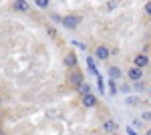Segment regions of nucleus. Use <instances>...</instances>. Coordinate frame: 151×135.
Listing matches in <instances>:
<instances>
[{"mask_svg":"<svg viewBox=\"0 0 151 135\" xmlns=\"http://www.w3.org/2000/svg\"><path fill=\"white\" fill-rule=\"evenodd\" d=\"M60 22H63V26H65V28H69V30H75V28L79 26V22H81V18H79V16H75V14H69V16L60 18Z\"/></svg>","mask_w":151,"mask_h":135,"instance_id":"obj_1","label":"nucleus"},{"mask_svg":"<svg viewBox=\"0 0 151 135\" xmlns=\"http://www.w3.org/2000/svg\"><path fill=\"white\" fill-rule=\"evenodd\" d=\"M133 63H135V67H137V69L143 71V67L149 65V58H147V55H137L135 58H133Z\"/></svg>","mask_w":151,"mask_h":135,"instance_id":"obj_2","label":"nucleus"},{"mask_svg":"<svg viewBox=\"0 0 151 135\" xmlns=\"http://www.w3.org/2000/svg\"><path fill=\"white\" fill-rule=\"evenodd\" d=\"M14 10H18V12H28V10H30V4H28L26 0H14Z\"/></svg>","mask_w":151,"mask_h":135,"instance_id":"obj_3","label":"nucleus"},{"mask_svg":"<svg viewBox=\"0 0 151 135\" xmlns=\"http://www.w3.org/2000/svg\"><path fill=\"white\" fill-rule=\"evenodd\" d=\"M97 105V97L91 95V93H87V95H83V107H95Z\"/></svg>","mask_w":151,"mask_h":135,"instance_id":"obj_4","label":"nucleus"},{"mask_svg":"<svg viewBox=\"0 0 151 135\" xmlns=\"http://www.w3.org/2000/svg\"><path fill=\"white\" fill-rule=\"evenodd\" d=\"M127 77L131 81H139L141 77H143V71H141V69H137V67H133V69H129V71H127Z\"/></svg>","mask_w":151,"mask_h":135,"instance_id":"obj_5","label":"nucleus"},{"mask_svg":"<svg viewBox=\"0 0 151 135\" xmlns=\"http://www.w3.org/2000/svg\"><path fill=\"white\" fill-rule=\"evenodd\" d=\"M95 55H97V58H101V61H105V58H109V48L107 46H97V51H95Z\"/></svg>","mask_w":151,"mask_h":135,"instance_id":"obj_6","label":"nucleus"},{"mask_svg":"<svg viewBox=\"0 0 151 135\" xmlns=\"http://www.w3.org/2000/svg\"><path fill=\"white\" fill-rule=\"evenodd\" d=\"M70 83H73L75 87H79V85L83 83V73H81V71H79V73H73V75H70Z\"/></svg>","mask_w":151,"mask_h":135,"instance_id":"obj_7","label":"nucleus"},{"mask_svg":"<svg viewBox=\"0 0 151 135\" xmlns=\"http://www.w3.org/2000/svg\"><path fill=\"white\" fill-rule=\"evenodd\" d=\"M65 63H67V67H77V55L75 53H69L67 58H65Z\"/></svg>","mask_w":151,"mask_h":135,"instance_id":"obj_8","label":"nucleus"},{"mask_svg":"<svg viewBox=\"0 0 151 135\" xmlns=\"http://www.w3.org/2000/svg\"><path fill=\"white\" fill-rule=\"evenodd\" d=\"M115 129H117L115 121H111V119H109V121H105V131H107V133H115Z\"/></svg>","mask_w":151,"mask_h":135,"instance_id":"obj_9","label":"nucleus"},{"mask_svg":"<svg viewBox=\"0 0 151 135\" xmlns=\"http://www.w3.org/2000/svg\"><path fill=\"white\" fill-rule=\"evenodd\" d=\"M109 77H111V79H119V77H121V69L119 67H111L109 69Z\"/></svg>","mask_w":151,"mask_h":135,"instance_id":"obj_10","label":"nucleus"},{"mask_svg":"<svg viewBox=\"0 0 151 135\" xmlns=\"http://www.w3.org/2000/svg\"><path fill=\"white\" fill-rule=\"evenodd\" d=\"M79 93H81V95H87V93H91V87H89L87 83H81V85H79Z\"/></svg>","mask_w":151,"mask_h":135,"instance_id":"obj_11","label":"nucleus"},{"mask_svg":"<svg viewBox=\"0 0 151 135\" xmlns=\"http://www.w3.org/2000/svg\"><path fill=\"white\" fill-rule=\"evenodd\" d=\"M127 105H141L139 97H127Z\"/></svg>","mask_w":151,"mask_h":135,"instance_id":"obj_12","label":"nucleus"},{"mask_svg":"<svg viewBox=\"0 0 151 135\" xmlns=\"http://www.w3.org/2000/svg\"><path fill=\"white\" fill-rule=\"evenodd\" d=\"M35 2H36V6H38V8H47L50 0H35Z\"/></svg>","mask_w":151,"mask_h":135,"instance_id":"obj_13","label":"nucleus"},{"mask_svg":"<svg viewBox=\"0 0 151 135\" xmlns=\"http://www.w3.org/2000/svg\"><path fill=\"white\" fill-rule=\"evenodd\" d=\"M109 93H111V95H115V93H117V87L113 85V83H109Z\"/></svg>","mask_w":151,"mask_h":135,"instance_id":"obj_14","label":"nucleus"},{"mask_svg":"<svg viewBox=\"0 0 151 135\" xmlns=\"http://www.w3.org/2000/svg\"><path fill=\"white\" fill-rule=\"evenodd\" d=\"M47 32L50 34V36H57V30H55V28H52V26H48V28H47Z\"/></svg>","mask_w":151,"mask_h":135,"instance_id":"obj_15","label":"nucleus"},{"mask_svg":"<svg viewBox=\"0 0 151 135\" xmlns=\"http://www.w3.org/2000/svg\"><path fill=\"white\" fill-rule=\"evenodd\" d=\"M115 6H117V2H115V0H111V2L107 4V8H109V10H111V8H115Z\"/></svg>","mask_w":151,"mask_h":135,"instance_id":"obj_16","label":"nucleus"},{"mask_svg":"<svg viewBox=\"0 0 151 135\" xmlns=\"http://www.w3.org/2000/svg\"><path fill=\"white\" fill-rule=\"evenodd\" d=\"M0 135H4V131H2V129H0Z\"/></svg>","mask_w":151,"mask_h":135,"instance_id":"obj_17","label":"nucleus"},{"mask_svg":"<svg viewBox=\"0 0 151 135\" xmlns=\"http://www.w3.org/2000/svg\"><path fill=\"white\" fill-rule=\"evenodd\" d=\"M111 135H117V133H111Z\"/></svg>","mask_w":151,"mask_h":135,"instance_id":"obj_18","label":"nucleus"},{"mask_svg":"<svg viewBox=\"0 0 151 135\" xmlns=\"http://www.w3.org/2000/svg\"><path fill=\"white\" fill-rule=\"evenodd\" d=\"M0 103H2V101H0Z\"/></svg>","mask_w":151,"mask_h":135,"instance_id":"obj_19","label":"nucleus"}]
</instances>
